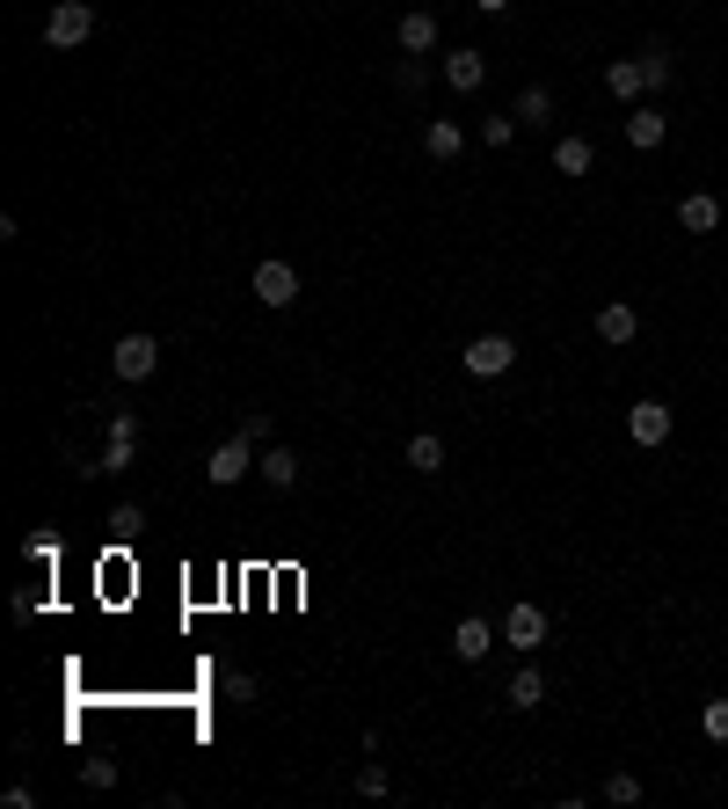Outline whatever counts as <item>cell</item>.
I'll return each mask as SVG.
<instances>
[{"label": "cell", "instance_id": "6da1fadb", "mask_svg": "<svg viewBox=\"0 0 728 809\" xmlns=\"http://www.w3.org/2000/svg\"><path fill=\"white\" fill-rule=\"evenodd\" d=\"M87 37H95V8H87V0H59L52 15H44V44H52V52H73Z\"/></svg>", "mask_w": 728, "mask_h": 809}, {"label": "cell", "instance_id": "7a4b0ae2", "mask_svg": "<svg viewBox=\"0 0 728 809\" xmlns=\"http://www.w3.org/2000/svg\"><path fill=\"white\" fill-rule=\"evenodd\" d=\"M110 372H117V380H154V372H160V335H146V329L117 335V351H110Z\"/></svg>", "mask_w": 728, "mask_h": 809}, {"label": "cell", "instance_id": "3957f363", "mask_svg": "<svg viewBox=\"0 0 728 809\" xmlns=\"http://www.w3.org/2000/svg\"><path fill=\"white\" fill-rule=\"evenodd\" d=\"M510 365H518V343H510L503 329H488V335H474V343H467V372H474V380H503Z\"/></svg>", "mask_w": 728, "mask_h": 809}, {"label": "cell", "instance_id": "277c9868", "mask_svg": "<svg viewBox=\"0 0 728 809\" xmlns=\"http://www.w3.org/2000/svg\"><path fill=\"white\" fill-rule=\"evenodd\" d=\"M256 459H262V445H248L241 431H233V438H226L219 453H211V467H205V475L219 481V489H233V481H248V475H256Z\"/></svg>", "mask_w": 728, "mask_h": 809}, {"label": "cell", "instance_id": "5b68a950", "mask_svg": "<svg viewBox=\"0 0 728 809\" xmlns=\"http://www.w3.org/2000/svg\"><path fill=\"white\" fill-rule=\"evenodd\" d=\"M248 284H256V300H262V307H278V314L299 300V270L278 263V256H270V263H256V278H248Z\"/></svg>", "mask_w": 728, "mask_h": 809}, {"label": "cell", "instance_id": "8992f818", "mask_svg": "<svg viewBox=\"0 0 728 809\" xmlns=\"http://www.w3.org/2000/svg\"><path fill=\"white\" fill-rule=\"evenodd\" d=\"M496 642H503V628H496V620H481V613H467L459 628H451V656H459V664H481Z\"/></svg>", "mask_w": 728, "mask_h": 809}, {"label": "cell", "instance_id": "52a82bcc", "mask_svg": "<svg viewBox=\"0 0 728 809\" xmlns=\"http://www.w3.org/2000/svg\"><path fill=\"white\" fill-rule=\"evenodd\" d=\"M503 642H510V650H539V642H547V613H539L532 599H518L503 613Z\"/></svg>", "mask_w": 728, "mask_h": 809}, {"label": "cell", "instance_id": "ba28073f", "mask_svg": "<svg viewBox=\"0 0 728 809\" xmlns=\"http://www.w3.org/2000/svg\"><path fill=\"white\" fill-rule=\"evenodd\" d=\"M626 438L656 453V445L670 438V408H663V402H634V408H626Z\"/></svg>", "mask_w": 728, "mask_h": 809}, {"label": "cell", "instance_id": "9c48e42d", "mask_svg": "<svg viewBox=\"0 0 728 809\" xmlns=\"http://www.w3.org/2000/svg\"><path fill=\"white\" fill-rule=\"evenodd\" d=\"M663 139H670V117H663L656 103H634V110H626V146H642V154H656Z\"/></svg>", "mask_w": 728, "mask_h": 809}, {"label": "cell", "instance_id": "30bf717a", "mask_svg": "<svg viewBox=\"0 0 728 809\" xmlns=\"http://www.w3.org/2000/svg\"><path fill=\"white\" fill-rule=\"evenodd\" d=\"M605 95H620V103H642V95H656V89H648L642 52H634V59H612V66H605Z\"/></svg>", "mask_w": 728, "mask_h": 809}, {"label": "cell", "instance_id": "8fae6325", "mask_svg": "<svg viewBox=\"0 0 728 809\" xmlns=\"http://www.w3.org/2000/svg\"><path fill=\"white\" fill-rule=\"evenodd\" d=\"M394 37H401V52H408V59H430L437 52V15H430V8H408Z\"/></svg>", "mask_w": 728, "mask_h": 809}, {"label": "cell", "instance_id": "7c38bea8", "mask_svg": "<svg viewBox=\"0 0 728 809\" xmlns=\"http://www.w3.org/2000/svg\"><path fill=\"white\" fill-rule=\"evenodd\" d=\"M132 445H139V416H110V445H103V475L132 467Z\"/></svg>", "mask_w": 728, "mask_h": 809}, {"label": "cell", "instance_id": "4fadbf2b", "mask_svg": "<svg viewBox=\"0 0 728 809\" xmlns=\"http://www.w3.org/2000/svg\"><path fill=\"white\" fill-rule=\"evenodd\" d=\"M677 227H685V234H714V227H721V197H707V190L677 197Z\"/></svg>", "mask_w": 728, "mask_h": 809}, {"label": "cell", "instance_id": "5bb4252c", "mask_svg": "<svg viewBox=\"0 0 728 809\" xmlns=\"http://www.w3.org/2000/svg\"><path fill=\"white\" fill-rule=\"evenodd\" d=\"M256 475L270 481V489H292V481H299V453L270 438V445H262V459H256Z\"/></svg>", "mask_w": 728, "mask_h": 809}, {"label": "cell", "instance_id": "9a60e30c", "mask_svg": "<svg viewBox=\"0 0 728 809\" xmlns=\"http://www.w3.org/2000/svg\"><path fill=\"white\" fill-rule=\"evenodd\" d=\"M423 154H430V160H459V154H467V132H459L451 117H430V124H423Z\"/></svg>", "mask_w": 728, "mask_h": 809}, {"label": "cell", "instance_id": "2e32d148", "mask_svg": "<svg viewBox=\"0 0 728 809\" xmlns=\"http://www.w3.org/2000/svg\"><path fill=\"white\" fill-rule=\"evenodd\" d=\"M642 335V314L626 300H612V307H597V343H634Z\"/></svg>", "mask_w": 728, "mask_h": 809}, {"label": "cell", "instance_id": "e0dca14e", "mask_svg": "<svg viewBox=\"0 0 728 809\" xmlns=\"http://www.w3.org/2000/svg\"><path fill=\"white\" fill-rule=\"evenodd\" d=\"M554 168L561 176H590V168H597V146H590L583 132H561L554 139Z\"/></svg>", "mask_w": 728, "mask_h": 809}, {"label": "cell", "instance_id": "ac0fdd59", "mask_svg": "<svg viewBox=\"0 0 728 809\" xmlns=\"http://www.w3.org/2000/svg\"><path fill=\"white\" fill-rule=\"evenodd\" d=\"M445 81H451V95H474V89L488 81V59H481V52H451V59H445Z\"/></svg>", "mask_w": 728, "mask_h": 809}, {"label": "cell", "instance_id": "d6986e66", "mask_svg": "<svg viewBox=\"0 0 728 809\" xmlns=\"http://www.w3.org/2000/svg\"><path fill=\"white\" fill-rule=\"evenodd\" d=\"M408 467H416V475H445V438H437V431H416V438H408Z\"/></svg>", "mask_w": 728, "mask_h": 809}, {"label": "cell", "instance_id": "ffe728a7", "mask_svg": "<svg viewBox=\"0 0 728 809\" xmlns=\"http://www.w3.org/2000/svg\"><path fill=\"white\" fill-rule=\"evenodd\" d=\"M510 117H518V124H554V89H539V81H532V89L518 95V110H510Z\"/></svg>", "mask_w": 728, "mask_h": 809}, {"label": "cell", "instance_id": "44dd1931", "mask_svg": "<svg viewBox=\"0 0 728 809\" xmlns=\"http://www.w3.org/2000/svg\"><path fill=\"white\" fill-rule=\"evenodd\" d=\"M539 701H547V678H539V671H518V678H510V707H518V715H532Z\"/></svg>", "mask_w": 728, "mask_h": 809}, {"label": "cell", "instance_id": "7402d4cb", "mask_svg": "<svg viewBox=\"0 0 728 809\" xmlns=\"http://www.w3.org/2000/svg\"><path fill=\"white\" fill-rule=\"evenodd\" d=\"M642 66H648V89H670V81H677V59L663 52V44H648V52H642Z\"/></svg>", "mask_w": 728, "mask_h": 809}, {"label": "cell", "instance_id": "603a6c76", "mask_svg": "<svg viewBox=\"0 0 728 809\" xmlns=\"http://www.w3.org/2000/svg\"><path fill=\"white\" fill-rule=\"evenodd\" d=\"M357 795H364V802H386V795H394V774H386V766H364V774H357Z\"/></svg>", "mask_w": 728, "mask_h": 809}, {"label": "cell", "instance_id": "cb8c5ba5", "mask_svg": "<svg viewBox=\"0 0 728 809\" xmlns=\"http://www.w3.org/2000/svg\"><path fill=\"white\" fill-rule=\"evenodd\" d=\"M699 729H707V744H728V701H707V707H699Z\"/></svg>", "mask_w": 728, "mask_h": 809}, {"label": "cell", "instance_id": "d4e9b609", "mask_svg": "<svg viewBox=\"0 0 728 809\" xmlns=\"http://www.w3.org/2000/svg\"><path fill=\"white\" fill-rule=\"evenodd\" d=\"M605 802L634 809V802H642V780H634V774H612V780H605Z\"/></svg>", "mask_w": 728, "mask_h": 809}, {"label": "cell", "instance_id": "484cf974", "mask_svg": "<svg viewBox=\"0 0 728 809\" xmlns=\"http://www.w3.org/2000/svg\"><path fill=\"white\" fill-rule=\"evenodd\" d=\"M423 81H430V66H423V59H401V66H394V89L401 95H416Z\"/></svg>", "mask_w": 728, "mask_h": 809}, {"label": "cell", "instance_id": "4316f807", "mask_svg": "<svg viewBox=\"0 0 728 809\" xmlns=\"http://www.w3.org/2000/svg\"><path fill=\"white\" fill-rule=\"evenodd\" d=\"M22 554H30V562H44V569H52V562H59V540H52V532H30V540H22Z\"/></svg>", "mask_w": 728, "mask_h": 809}, {"label": "cell", "instance_id": "83f0119b", "mask_svg": "<svg viewBox=\"0 0 728 809\" xmlns=\"http://www.w3.org/2000/svg\"><path fill=\"white\" fill-rule=\"evenodd\" d=\"M510 132H518V117L503 110V117H488V124H481V146H510Z\"/></svg>", "mask_w": 728, "mask_h": 809}, {"label": "cell", "instance_id": "f1b7e54d", "mask_svg": "<svg viewBox=\"0 0 728 809\" xmlns=\"http://www.w3.org/2000/svg\"><path fill=\"white\" fill-rule=\"evenodd\" d=\"M81 780H87V788H117V766H110V758H87Z\"/></svg>", "mask_w": 728, "mask_h": 809}, {"label": "cell", "instance_id": "f546056e", "mask_svg": "<svg viewBox=\"0 0 728 809\" xmlns=\"http://www.w3.org/2000/svg\"><path fill=\"white\" fill-rule=\"evenodd\" d=\"M226 701L248 707V701H256V678H248V671H226Z\"/></svg>", "mask_w": 728, "mask_h": 809}, {"label": "cell", "instance_id": "4dcf8cb0", "mask_svg": "<svg viewBox=\"0 0 728 809\" xmlns=\"http://www.w3.org/2000/svg\"><path fill=\"white\" fill-rule=\"evenodd\" d=\"M110 526H117L124 540H132V532H139V504H117V510H110Z\"/></svg>", "mask_w": 728, "mask_h": 809}, {"label": "cell", "instance_id": "1f68e13d", "mask_svg": "<svg viewBox=\"0 0 728 809\" xmlns=\"http://www.w3.org/2000/svg\"><path fill=\"white\" fill-rule=\"evenodd\" d=\"M241 438L248 445H270V416H241Z\"/></svg>", "mask_w": 728, "mask_h": 809}, {"label": "cell", "instance_id": "d6a6232c", "mask_svg": "<svg viewBox=\"0 0 728 809\" xmlns=\"http://www.w3.org/2000/svg\"><path fill=\"white\" fill-rule=\"evenodd\" d=\"M474 8H481V15H503V8H510V0H474Z\"/></svg>", "mask_w": 728, "mask_h": 809}]
</instances>
